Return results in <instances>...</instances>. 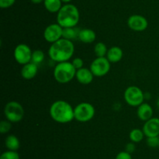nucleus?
I'll list each match as a JSON object with an SVG mask.
<instances>
[{
  "instance_id": "nucleus-1",
  "label": "nucleus",
  "mask_w": 159,
  "mask_h": 159,
  "mask_svg": "<svg viewBox=\"0 0 159 159\" xmlns=\"http://www.w3.org/2000/svg\"><path fill=\"white\" fill-rule=\"evenodd\" d=\"M75 52V45L71 41L61 38L51 44L48 50V55L52 61L57 62H68Z\"/></svg>"
},
{
  "instance_id": "nucleus-2",
  "label": "nucleus",
  "mask_w": 159,
  "mask_h": 159,
  "mask_svg": "<svg viewBox=\"0 0 159 159\" xmlns=\"http://www.w3.org/2000/svg\"><path fill=\"white\" fill-rule=\"evenodd\" d=\"M50 115L57 123H68L75 118L74 108L67 101L58 100L50 107Z\"/></svg>"
},
{
  "instance_id": "nucleus-3",
  "label": "nucleus",
  "mask_w": 159,
  "mask_h": 159,
  "mask_svg": "<svg viewBox=\"0 0 159 159\" xmlns=\"http://www.w3.org/2000/svg\"><path fill=\"white\" fill-rule=\"evenodd\" d=\"M80 19L78 8L75 5L65 4L62 6L57 15V22L63 28L75 27Z\"/></svg>"
},
{
  "instance_id": "nucleus-4",
  "label": "nucleus",
  "mask_w": 159,
  "mask_h": 159,
  "mask_svg": "<svg viewBox=\"0 0 159 159\" xmlns=\"http://www.w3.org/2000/svg\"><path fill=\"white\" fill-rule=\"evenodd\" d=\"M77 70L71 62H63L57 64L54 69V77L60 84H67L74 79Z\"/></svg>"
},
{
  "instance_id": "nucleus-5",
  "label": "nucleus",
  "mask_w": 159,
  "mask_h": 159,
  "mask_svg": "<svg viewBox=\"0 0 159 159\" xmlns=\"http://www.w3.org/2000/svg\"><path fill=\"white\" fill-rule=\"evenodd\" d=\"M25 111L20 103L12 101L8 102L4 107V115L6 119L11 123H18L24 117Z\"/></svg>"
},
{
  "instance_id": "nucleus-6",
  "label": "nucleus",
  "mask_w": 159,
  "mask_h": 159,
  "mask_svg": "<svg viewBox=\"0 0 159 159\" xmlns=\"http://www.w3.org/2000/svg\"><path fill=\"white\" fill-rule=\"evenodd\" d=\"M95 108L89 102H82L74 108L75 118L81 123L90 121L95 115Z\"/></svg>"
},
{
  "instance_id": "nucleus-7",
  "label": "nucleus",
  "mask_w": 159,
  "mask_h": 159,
  "mask_svg": "<svg viewBox=\"0 0 159 159\" xmlns=\"http://www.w3.org/2000/svg\"><path fill=\"white\" fill-rule=\"evenodd\" d=\"M124 96L126 102L132 107H138L144 103V93L141 89L137 86H130L127 87Z\"/></svg>"
},
{
  "instance_id": "nucleus-8",
  "label": "nucleus",
  "mask_w": 159,
  "mask_h": 159,
  "mask_svg": "<svg viewBox=\"0 0 159 159\" xmlns=\"http://www.w3.org/2000/svg\"><path fill=\"white\" fill-rule=\"evenodd\" d=\"M90 70L95 76H105L110 70V62L107 57H97L92 62Z\"/></svg>"
},
{
  "instance_id": "nucleus-9",
  "label": "nucleus",
  "mask_w": 159,
  "mask_h": 159,
  "mask_svg": "<svg viewBox=\"0 0 159 159\" xmlns=\"http://www.w3.org/2000/svg\"><path fill=\"white\" fill-rule=\"evenodd\" d=\"M33 51L31 48L25 44H20L14 49L15 60L20 65H26L32 60Z\"/></svg>"
},
{
  "instance_id": "nucleus-10",
  "label": "nucleus",
  "mask_w": 159,
  "mask_h": 159,
  "mask_svg": "<svg viewBox=\"0 0 159 159\" xmlns=\"http://www.w3.org/2000/svg\"><path fill=\"white\" fill-rule=\"evenodd\" d=\"M62 34L63 27L57 23L48 25L43 31V37L45 41L51 44L54 43L62 38Z\"/></svg>"
},
{
  "instance_id": "nucleus-11",
  "label": "nucleus",
  "mask_w": 159,
  "mask_h": 159,
  "mask_svg": "<svg viewBox=\"0 0 159 159\" xmlns=\"http://www.w3.org/2000/svg\"><path fill=\"white\" fill-rule=\"evenodd\" d=\"M127 25L132 31L137 32H141L147 29L148 26V22L147 19L141 15L134 14L130 16L127 20Z\"/></svg>"
},
{
  "instance_id": "nucleus-12",
  "label": "nucleus",
  "mask_w": 159,
  "mask_h": 159,
  "mask_svg": "<svg viewBox=\"0 0 159 159\" xmlns=\"http://www.w3.org/2000/svg\"><path fill=\"white\" fill-rule=\"evenodd\" d=\"M143 132L147 137H159V118L152 117L145 122L143 126Z\"/></svg>"
},
{
  "instance_id": "nucleus-13",
  "label": "nucleus",
  "mask_w": 159,
  "mask_h": 159,
  "mask_svg": "<svg viewBox=\"0 0 159 159\" xmlns=\"http://www.w3.org/2000/svg\"><path fill=\"white\" fill-rule=\"evenodd\" d=\"M137 115L141 121H148L153 116V108L148 103H142L138 107Z\"/></svg>"
},
{
  "instance_id": "nucleus-14",
  "label": "nucleus",
  "mask_w": 159,
  "mask_h": 159,
  "mask_svg": "<svg viewBox=\"0 0 159 159\" xmlns=\"http://www.w3.org/2000/svg\"><path fill=\"white\" fill-rule=\"evenodd\" d=\"M93 76L94 75L93 74L90 69L89 70V69L82 67V69L77 70L75 77L80 84L86 85V84H89L90 83H92V81L93 80Z\"/></svg>"
},
{
  "instance_id": "nucleus-15",
  "label": "nucleus",
  "mask_w": 159,
  "mask_h": 159,
  "mask_svg": "<svg viewBox=\"0 0 159 159\" xmlns=\"http://www.w3.org/2000/svg\"><path fill=\"white\" fill-rule=\"evenodd\" d=\"M38 68L37 64L30 62L26 65H23L21 70V76L25 80H31L35 77Z\"/></svg>"
},
{
  "instance_id": "nucleus-16",
  "label": "nucleus",
  "mask_w": 159,
  "mask_h": 159,
  "mask_svg": "<svg viewBox=\"0 0 159 159\" xmlns=\"http://www.w3.org/2000/svg\"><path fill=\"white\" fill-rule=\"evenodd\" d=\"M124 52L123 50L118 46H113L108 49L107 58L110 63H116L122 59Z\"/></svg>"
},
{
  "instance_id": "nucleus-17",
  "label": "nucleus",
  "mask_w": 159,
  "mask_h": 159,
  "mask_svg": "<svg viewBox=\"0 0 159 159\" xmlns=\"http://www.w3.org/2000/svg\"><path fill=\"white\" fill-rule=\"evenodd\" d=\"M78 38L85 44H91L96 40V34L93 30L85 28V29H82L79 31Z\"/></svg>"
},
{
  "instance_id": "nucleus-18",
  "label": "nucleus",
  "mask_w": 159,
  "mask_h": 159,
  "mask_svg": "<svg viewBox=\"0 0 159 159\" xmlns=\"http://www.w3.org/2000/svg\"><path fill=\"white\" fill-rule=\"evenodd\" d=\"M43 5L47 10L51 13L58 12L62 7L61 0H44Z\"/></svg>"
},
{
  "instance_id": "nucleus-19",
  "label": "nucleus",
  "mask_w": 159,
  "mask_h": 159,
  "mask_svg": "<svg viewBox=\"0 0 159 159\" xmlns=\"http://www.w3.org/2000/svg\"><path fill=\"white\" fill-rule=\"evenodd\" d=\"M5 145L9 151H16L20 148V143L18 137L15 135L8 136L5 140Z\"/></svg>"
},
{
  "instance_id": "nucleus-20",
  "label": "nucleus",
  "mask_w": 159,
  "mask_h": 159,
  "mask_svg": "<svg viewBox=\"0 0 159 159\" xmlns=\"http://www.w3.org/2000/svg\"><path fill=\"white\" fill-rule=\"evenodd\" d=\"M79 31H77L75 27H68V28H63V34L62 37L68 40H72V39L77 38L79 37Z\"/></svg>"
},
{
  "instance_id": "nucleus-21",
  "label": "nucleus",
  "mask_w": 159,
  "mask_h": 159,
  "mask_svg": "<svg viewBox=\"0 0 159 159\" xmlns=\"http://www.w3.org/2000/svg\"><path fill=\"white\" fill-rule=\"evenodd\" d=\"M144 132L142 129H133L130 131V135H129L130 140L134 143H140L144 139Z\"/></svg>"
},
{
  "instance_id": "nucleus-22",
  "label": "nucleus",
  "mask_w": 159,
  "mask_h": 159,
  "mask_svg": "<svg viewBox=\"0 0 159 159\" xmlns=\"http://www.w3.org/2000/svg\"><path fill=\"white\" fill-rule=\"evenodd\" d=\"M107 47L103 42H98L94 47V52L97 57H106L107 54Z\"/></svg>"
},
{
  "instance_id": "nucleus-23",
  "label": "nucleus",
  "mask_w": 159,
  "mask_h": 159,
  "mask_svg": "<svg viewBox=\"0 0 159 159\" xmlns=\"http://www.w3.org/2000/svg\"><path fill=\"white\" fill-rule=\"evenodd\" d=\"M43 59H44V53L41 50H35V51H33L31 62L37 65L39 63H41Z\"/></svg>"
},
{
  "instance_id": "nucleus-24",
  "label": "nucleus",
  "mask_w": 159,
  "mask_h": 159,
  "mask_svg": "<svg viewBox=\"0 0 159 159\" xmlns=\"http://www.w3.org/2000/svg\"><path fill=\"white\" fill-rule=\"evenodd\" d=\"M0 159H20V155L17 153V151H5L0 156Z\"/></svg>"
},
{
  "instance_id": "nucleus-25",
  "label": "nucleus",
  "mask_w": 159,
  "mask_h": 159,
  "mask_svg": "<svg viewBox=\"0 0 159 159\" xmlns=\"http://www.w3.org/2000/svg\"><path fill=\"white\" fill-rule=\"evenodd\" d=\"M12 128V123L9 120H2L0 123V132L2 134L9 132Z\"/></svg>"
},
{
  "instance_id": "nucleus-26",
  "label": "nucleus",
  "mask_w": 159,
  "mask_h": 159,
  "mask_svg": "<svg viewBox=\"0 0 159 159\" xmlns=\"http://www.w3.org/2000/svg\"><path fill=\"white\" fill-rule=\"evenodd\" d=\"M147 144L150 147L155 148L159 145V137H147Z\"/></svg>"
},
{
  "instance_id": "nucleus-27",
  "label": "nucleus",
  "mask_w": 159,
  "mask_h": 159,
  "mask_svg": "<svg viewBox=\"0 0 159 159\" xmlns=\"http://www.w3.org/2000/svg\"><path fill=\"white\" fill-rule=\"evenodd\" d=\"M16 0H0V7L2 9H8L13 6Z\"/></svg>"
},
{
  "instance_id": "nucleus-28",
  "label": "nucleus",
  "mask_w": 159,
  "mask_h": 159,
  "mask_svg": "<svg viewBox=\"0 0 159 159\" xmlns=\"http://www.w3.org/2000/svg\"><path fill=\"white\" fill-rule=\"evenodd\" d=\"M71 63H72V65H74V67L77 70H79V69H82L84 65L83 60L81 58H75L72 60V62H71Z\"/></svg>"
},
{
  "instance_id": "nucleus-29",
  "label": "nucleus",
  "mask_w": 159,
  "mask_h": 159,
  "mask_svg": "<svg viewBox=\"0 0 159 159\" xmlns=\"http://www.w3.org/2000/svg\"><path fill=\"white\" fill-rule=\"evenodd\" d=\"M115 159H132L131 154L127 152V151H120L116 154Z\"/></svg>"
},
{
  "instance_id": "nucleus-30",
  "label": "nucleus",
  "mask_w": 159,
  "mask_h": 159,
  "mask_svg": "<svg viewBox=\"0 0 159 159\" xmlns=\"http://www.w3.org/2000/svg\"><path fill=\"white\" fill-rule=\"evenodd\" d=\"M135 149H136V147H135L134 143V142H130V143H128L126 145L125 151L131 154V153H133L135 151Z\"/></svg>"
},
{
  "instance_id": "nucleus-31",
  "label": "nucleus",
  "mask_w": 159,
  "mask_h": 159,
  "mask_svg": "<svg viewBox=\"0 0 159 159\" xmlns=\"http://www.w3.org/2000/svg\"><path fill=\"white\" fill-rule=\"evenodd\" d=\"M31 2H33L34 4H40V3L43 2L44 0H30Z\"/></svg>"
},
{
  "instance_id": "nucleus-32",
  "label": "nucleus",
  "mask_w": 159,
  "mask_h": 159,
  "mask_svg": "<svg viewBox=\"0 0 159 159\" xmlns=\"http://www.w3.org/2000/svg\"><path fill=\"white\" fill-rule=\"evenodd\" d=\"M71 1V0H61L62 2L66 3V4H68V3H69Z\"/></svg>"
},
{
  "instance_id": "nucleus-33",
  "label": "nucleus",
  "mask_w": 159,
  "mask_h": 159,
  "mask_svg": "<svg viewBox=\"0 0 159 159\" xmlns=\"http://www.w3.org/2000/svg\"><path fill=\"white\" fill-rule=\"evenodd\" d=\"M157 106H158V108L159 109V98L158 99V101H157Z\"/></svg>"
},
{
  "instance_id": "nucleus-34",
  "label": "nucleus",
  "mask_w": 159,
  "mask_h": 159,
  "mask_svg": "<svg viewBox=\"0 0 159 159\" xmlns=\"http://www.w3.org/2000/svg\"><path fill=\"white\" fill-rule=\"evenodd\" d=\"M158 147H159V145H158Z\"/></svg>"
}]
</instances>
